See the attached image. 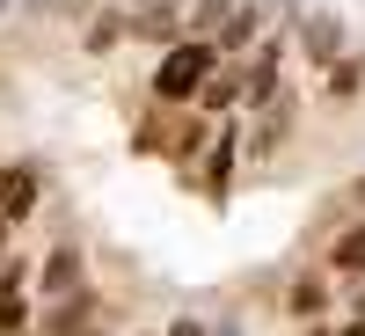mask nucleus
<instances>
[{
    "label": "nucleus",
    "mask_w": 365,
    "mask_h": 336,
    "mask_svg": "<svg viewBox=\"0 0 365 336\" xmlns=\"http://www.w3.org/2000/svg\"><path fill=\"white\" fill-rule=\"evenodd\" d=\"M110 44H117V22H110V15H103V22H96V29H88V51H96V58H103V51H110Z\"/></svg>",
    "instance_id": "9"
},
{
    "label": "nucleus",
    "mask_w": 365,
    "mask_h": 336,
    "mask_svg": "<svg viewBox=\"0 0 365 336\" xmlns=\"http://www.w3.org/2000/svg\"><path fill=\"white\" fill-rule=\"evenodd\" d=\"M212 66H220V44H205V37L175 44L161 66H154V96H161V103H190V96H205Z\"/></svg>",
    "instance_id": "1"
},
{
    "label": "nucleus",
    "mask_w": 365,
    "mask_h": 336,
    "mask_svg": "<svg viewBox=\"0 0 365 336\" xmlns=\"http://www.w3.org/2000/svg\"><path fill=\"white\" fill-rule=\"evenodd\" d=\"M285 307H292V315H322V307H329V278H322V270L292 278V300H285Z\"/></svg>",
    "instance_id": "5"
},
{
    "label": "nucleus",
    "mask_w": 365,
    "mask_h": 336,
    "mask_svg": "<svg viewBox=\"0 0 365 336\" xmlns=\"http://www.w3.org/2000/svg\"><path fill=\"white\" fill-rule=\"evenodd\" d=\"M358 315H365V292H358Z\"/></svg>",
    "instance_id": "14"
},
{
    "label": "nucleus",
    "mask_w": 365,
    "mask_h": 336,
    "mask_svg": "<svg viewBox=\"0 0 365 336\" xmlns=\"http://www.w3.org/2000/svg\"><path fill=\"white\" fill-rule=\"evenodd\" d=\"M8 227H15V220H8V212H0V249H8Z\"/></svg>",
    "instance_id": "13"
},
{
    "label": "nucleus",
    "mask_w": 365,
    "mask_h": 336,
    "mask_svg": "<svg viewBox=\"0 0 365 336\" xmlns=\"http://www.w3.org/2000/svg\"><path fill=\"white\" fill-rule=\"evenodd\" d=\"M37 205H44V175H37V161H8V168H0V212H8V220H29Z\"/></svg>",
    "instance_id": "2"
},
{
    "label": "nucleus",
    "mask_w": 365,
    "mask_h": 336,
    "mask_svg": "<svg viewBox=\"0 0 365 336\" xmlns=\"http://www.w3.org/2000/svg\"><path fill=\"white\" fill-rule=\"evenodd\" d=\"M351 205H365V175H358V183H351Z\"/></svg>",
    "instance_id": "12"
},
{
    "label": "nucleus",
    "mask_w": 365,
    "mask_h": 336,
    "mask_svg": "<svg viewBox=\"0 0 365 336\" xmlns=\"http://www.w3.org/2000/svg\"><path fill=\"white\" fill-rule=\"evenodd\" d=\"M329 270H365V220H358L351 234L329 241Z\"/></svg>",
    "instance_id": "6"
},
{
    "label": "nucleus",
    "mask_w": 365,
    "mask_h": 336,
    "mask_svg": "<svg viewBox=\"0 0 365 336\" xmlns=\"http://www.w3.org/2000/svg\"><path fill=\"white\" fill-rule=\"evenodd\" d=\"M212 22H227V0H197V29H212Z\"/></svg>",
    "instance_id": "10"
},
{
    "label": "nucleus",
    "mask_w": 365,
    "mask_h": 336,
    "mask_svg": "<svg viewBox=\"0 0 365 336\" xmlns=\"http://www.w3.org/2000/svg\"><path fill=\"white\" fill-rule=\"evenodd\" d=\"M81 336H103V329H81Z\"/></svg>",
    "instance_id": "15"
},
{
    "label": "nucleus",
    "mask_w": 365,
    "mask_h": 336,
    "mask_svg": "<svg viewBox=\"0 0 365 336\" xmlns=\"http://www.w3.org/2000/svg\"><path fill=\"white\" fill-rule=\"evenodd\" d=\"M37 292H44V300H66V292H81V249H73V241H58V249L44 256V270H37Z\"/></svg>",
    "instance_id": "3"
},
{
    "label": "nucleus",
    "mask_w": 365,
    "mask_h": 336,
    "mask_svg": "<svg viewBox=\"0 0 365 336\" xmlns=\"http://www.w3.org/2000/svg\"><path fill=\"white\" fill-rule=\"evenodd\" d=\"M299 44H307V58L336 66V58H344V29L329 22V15H307V22H299Z\"/></svg>",
    "instance_id": "4"
},
{
    "label": "nucleus",
    "mask_w": 365,
    "mask_h": 336,
    "mask_svg": "<svg viewBox=\"0 0 365 336\" xmlns=\"http://www.w3.org/2000/svg\"><path fill=\"white\" fill-rule=\"evenodd\" d=\"M205 168H212V175H205V190H212V198H227V175H234V146L220 139V146H212V161H205Z\"/></svg>",
    "instance_id": "7"
},
{
    "label": "nucleus",
    "mask_w": 365,
    "mask_h": 336,
    "mask_svg": "<svg viewBox=\"0 0 365 336\" xmlns=\"http://www.w3.org/2000/svg\"><path fill=\"white\" fill-rule=\"evenodd\" d=\"M168 336H197V322H175V329H168Z\"/></svg>",
    "instance_id": "11"
},
{
    "label": "nucleus",
    "mask_w": 365,
    "mask_h": 336,
    "mask_svg": "<svg viewBox=\"0 0 365 336\" xmlns=\"http://www.w3.org/2000/svg\"><path fill=\"white\" fill-rule=\"evenodd\" d=\"M358 88V58H336V66H329V96H351Z\"/></svg>",
    "instance_id": "8"
}]
</instances>
